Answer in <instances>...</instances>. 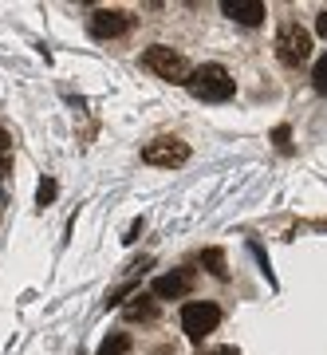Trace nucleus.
I'll use <instances>...</instances> for the list:
<instances>
[{"label":"nucleus","instance_id":"1","mask_svg":"<svg viewBox=\"0 0 327 355\" xmlns=\"http://www.w3.org/2000/svg\"><path fill=\"white\" fill-rule=\"evenodd\" d=\"M186 87H189L193 99H202V103H225L237 83L229 79V71L221 64H202V67H193V71H189Z\"/></svg>","mask_w":327,"mask_h":355},{"label":"nucleus","instance_id":"2","mask_svg":"<svg viewBox=\"0 0 327 355\" xmlns=\"http://www.w3.org/2000/svg\"><path fill=\"white\" fill-rule=\"evenodd\" d=\"M142 67L154 71L158 79H170V83H189V64L186 55L174 48H166V44H154V48L142 51Z\"/></svg>","mask_w":327,"mask_h":355},{"label":"nucleus","instance_id":"3","mask_svg":"<svg viewBox=\"0 0 327 355\" xmlns=\"http://www.w3.org/2000/svg\"><path fill=\"white\" fill-rule=\"evenodd\" d=\"M217 324H221V308L209 304V300H193V304L182 308V331L189 340H205Z\"/></svg>","mask_w":327,"mask_h":355},{"label":"nucleus","instance_id":"4","mask_svg":"<svg viewBox=\"0 0 327 355\" xmlns=\"http://www.w3.org/2000/svg\"><path fill=\"white\" fill-rule=\"evenodd\" d=\"M276 55L284 67H300L308 55H312V36L303 32L300 24H284L276 36Z\"/></svg>","mask_w":327,"mask_h":355},{"label":"nucleus","instance_id":"5","mask_svg":"<svg viewBox=\"0 0 327 355\" xmlns=\"http://www.w3.org/2000/svg\"><path fill=\"white\" fill-rule=\"evenodd\" d=\"M189 158V146L182 139H154L142 146V162H150V166H182Z\"/></svg>","mask_w":327,"mask_h":355},{"label":"nucleus","instance_id":"6","mask_svg":"<svg viewBox=\"0 0 327 355\" xmlns=\"http://www.w3.org/2000/svg\"><path fill=\"white\" fill-rule=\"evenodd\" d=\"M130 24H134V16L118 12V8H99L91 16V32L95 36H123V32H130Z\"/></svg>","mask_w":327,"mask_h":355},{"label":"nucleus","instance_id":"7","mask_svg":"<svg viewBox=\"0 0 327 355\" xmlns=\"http://www.w3.org/2000/svg\"><path fill=\"white\" fill-rule=\"evenodd\" d=\"M221 12H225L229 20H237V24L256 28L265 20V4H260V0H221Z\"/></svg>","mask_w":327,"mask_h":355},{"label":"nucleus","instance_id":"8","mask_svg":"<svg viewBox=\"0 0 327 355\" xmlns=\"http://www.w3.org/2000/svg\"><path fill=\"white\" fill-rule=\"evenodd\" d=\"M189 284H193V277L189 272H166V277H158L154 280V296H162V300H170V296H186L189 292Z\"/></svg>","mask_w":327,"mask_h":355},{"label":"nucleus","instance_id":"9","mask_svg":"<svg viewBox=\"0 0 327 355\" xmlns=\"http://www.w3.org/2000/svg\"><path fill=\"white\" fill-rule=\"evenodd\" d=\"M12 170V139H8V130L0 127V178Z\"/></svg>","mask_w":327,"mask_h":355},{"label":"nucleus","instance_id":"10","mask_svg":"<svg viewBox=\"0 0 327 355\" xmlns=\"http://www.w3.org/2000/svg\"><path fill=\"white\" fill-rule=\"evenodd\" d=\"M134 300H139V304L126 308V316H130V320H150L154 316V300H150V296H134Z\"/></svg>","mask_w":327,"mask_h":355},{"label":"nucleus","instance_id":"11","mask_svg":"<svg viewBox=\"0 0 327 355\" xmlns=\"http://www.w3.org/2000/svg\"><path fill=\"white\" fill-rule=\"evenodd\" d=\"M202 261H205V265H209V272H213V277H221V280L229 277V268H225V257L217 253V249H209V253H205Z\"/></svg>","mask_w":327,"mask_h":355},{"label":"nucleus","instance_id":"12","mask_svg":"<svg viewBox=\"0 0 327 355\" xmlns=\"http://www.w3.org/2000/svg\"><path fill=\"white\" fill-rule=\"evenodd\" d=\"M312 83H315V91H324L327 95V55L315 64V71H312Z\"/></svg>","mask_w":327,"mask_h":355},{"label":"nucleus","instance_id":"13","mask_svg":"<svg viewBox=\"0 0 327 355\" xmlns=\"http://www.w3.org/2000/svg\"><path fill=\"white\" fill-rule=\"evenodd\" d=\"M123 347H126V336H114V340L103 343V355H123Z\"/></svg>","mask_w":327,"mask_h":355},{"label":"nucleus","instance_id":"14","mask_svg":"<svg viewBox=\"0 0 327 355\" xmlns=\"http://www.w3.org/2000/svg\"><path fill=\"white\" fill-rule=\"evenodd\" d=\"M51 198H55V182H44V186H39V205H48Z\"/></svg>","mask_w":327,"mask_h":355},{"label":"nucleus","instance_id":"15","mask_svg":"<svg viewBox=\"0 0 327 355\" xmlns=\"http://www.w3.org/2000/svg\"><path fill=\"white\" fill-rule=\"evenodd\" d=\"M315 28H319V36H327V8L319 12V20H315Z\"/></svg>","mask_w":327,"mask_h":355},{"label":"nucleus","instance_id":"16","mask_svg":"<svg viewBox=\"0 0 327 355\" xmlns=\"http://www.w3.org/2000/svg\"><path fill=\"white\" fill-rule=\"evenodd\" d=\"M205 355H240L237 347H213V352H205Z\"/></svg>","mask_w":327,"mask_h":355}]
</instances>
